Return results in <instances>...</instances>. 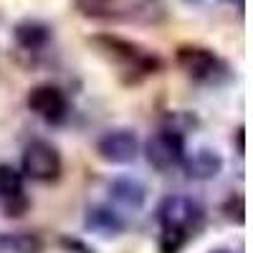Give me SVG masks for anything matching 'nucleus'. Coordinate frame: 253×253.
<instances>
[{"instance_id": "1", "label": "nucleus", "mask_w": 253, "mask_h": 253, "mask_svg": "<svg viewBox=\"0 0 253 253\" xmlns=\"http://www.w3.org/2000/svg\"><path fill=\"white\" fill-rule=\"evenodd\" d=\"M147 162H150L155 170L160 172H167L172 167L182 165V157H185V134L177 126H165L157 134H152L147 139Z\"/></svg>"}, {"instance_id": "2", "label": "nucleus", "mask_w": 253, "mask_h": 253, "mask_svg": "<svg viewBox=\"0 0 253 253\" xmlns=\"http://www.w3.org/2000/svg\"><path fill=\"white\" fill-rule=\"evenodd\" d=\"M20 167H23V170H20L23 177H31L36 182H53L61 175V155L51 142L33 139L23 150Z\"/></svg>"}, {"instance_id": "3", "label": "nucleus", "mask_w": 253, "mask_h": 253, "mask_svg": "<svg viewBox=\"0 0 253 253\" xmlns=\"http://www.w3.org/2000/svg\"><path fill=\"white\" fill-rule=\"evenodd\" d=\"M200 205L187 195H170L157 208V220L162 223V230H175V233L185 236L200 220Z\"/></svg>"}, {"instance_id": "4", "label": "nucleus", "mask_w": 253, "mask_h": 253, "mask_svg": "<svg viewBox=\"0 0 253 253\" xmlns=\"http://www.w3.org/2000/svg\"><path fill=\"white\" fill-rule=\"evenodd\" d=\"M96 155L109 165H129L139 155V137L132 129H109L96 142Z\"/></svg>"}, {"instance_id": "5", "label": "nucleus", "mask_w": 253, "mask_h": 253, "mask_svg": "<svg viewBox=\"0 0 253 253\" xmlns=\"http://www.w3.org/2000/svg\"><path fill=\"white\" fill-rule=\"evenodd\" d=\"M28 109L36 112L38 117H43L46 122H61L66 117V94L53 84H38L28 94Z\"/></svg>"}, {"instance_id": "6", "label": "nucleus", "mask_w": 253, "mask_h": 253, "mask_svg": "<svg viewBox=\"0 0 253 253\" xmlns=\"http://www.w3.org/2000/svg\"><path fill=\"white\" fill-rule=\"evenodd\" d=\"M177 66L187 74V76H193L198 81L203 79H210L215 74V66H218V58L215 53L205 48V46H195V43H185L177 48Z\"/></svg>"}, {"instance_id": "7", "label": "nucleus", "mask_w": 253, "mask_h": 253, "mask_svg": "<svg viewBox=\"0 0 253 253\" xmlns=\"http://www.w3.org/2000/svg\"><path fill=\"white\" fill-rule=\"evenodd\" d=\"M96 43H101L109 53H114V56H119V58H124V61H129L132 66H137V69L144 71V74H150V71H155V69L160 66V61H157L155 56L139 51V46L129 43V41H124V38H119V36H96Z\"/></svg>"}, {"instance_id": "8", "label": "nucleus", "mask_w": 253, "mask_h": 253, "mask_svg": "<svg viewBox=\"0 0 253 253\" xmlns=\"http://www.w3.org/2000/svg\"><path fill=\"white\" fill-rule=\"evenodd\" d=\"M182 167H185L187 177H193V180H213L223 170V157L215 150H210V147H200L193 155L185 152Z\"/></svg>"}, {"instance_id": "9", "label": "nucleus", "mask_w": 253, "mask_h": 253, "mask_svg": "<svg viewBox=\"0 0 253 253\" xmlns=\"http://www.w3.org/2000/svg\"><path fill=\"white\" fill-rule=\"evenodd\" d=\"M109 193L112 200L119 203L122 208H129V210H139L147 200V185L137 177H114L109 185Z\"/></svg>"}, {"instance_id": "10", "label": "nucleus", "mask_w": 253, "mask_h": 253, "mask_svg": "<svg viewBox=\"0 0 253 253\" xmlns=\"http://www.w3.org/2000/svg\"><path fill=\"white\" fill-rule=\"evenodd\" d=\"M86 228L94 230V233L99 236H119L124 230V220L119 213H114V210L109 205H94L86 210Z\"/></svg>"}, {"instance_id": "11", "label": "nucleus", "mask_w": 253, "mask_h": 253, "mask_svg": "<svg viewBox=\"0 0 253 253\" xmlns=\"http://www.w3.org/2000/svg\"><path fill=\"white\" fill-rule=\"evenodd\" d=\"M51 38V31L46 23L41 20H23V23L15 26V41L18 46H23L26 51H38L48 43Z\"/></svg>"}, {"instance_id": "12", "label": "nucleus", "mask_w": 253, "mask_h": 253, "mask_svg": "<svg viewBox=\"0 0 253 253\" xmlns=\"http://www.w3.org/2000/svg\"><path fill=\"white\" fill-rule=\"evenodd\" d=\"M0 248L5 253H41L43 241L33 233H13V236H0Z\"/></svg>"}, {"instance_id": "13", "label": "nucleus", "mask_w": 253, "mask_h": 253, "mask_svg": "<svg viewBox=\"0 0 253 253\" xmlns=\"http://www.w3.org/2000/svg\"><path fill=\"white\" fill-rule=\"evenodd\" d=\"M23 195V172L10 165H0V203Z\"/></svg>"}, {"instance_id": "14", "label": "nucleus", "mask_w": 253, "mask_h": 253, "mask_svg": "<svg viewBox=\"0 0 253 253\" xmlns=\"http://www.w3.org/2000/svg\"><path fill=\"white\" fill-rule=\"evenodd\" d=\"M185 233H175V230H162V241H160V248L162 253H177L185 243Z\"/></svg>"}, {"instance_id": "15", "label": "nucleus", "mask_w": 253, "mask_h": 253, "mask_svg": "<svg viewBox=\"0 0 253 253\" xmlns=\"http://www.w3.org/2000/svg\"><path fill=\"white\" fill-rule=\"evenodd\" d=\"M238 150H241V152L246 150V144H243V129H238Z\"/></svg>"}, {"instance_id": "16", "label": "nucleus", "mask_w": 253, "mask_h": 253, "mask_svg": "<svg viewBox=\"0 0 253 253\" xmlns=\"http://www.w3.org/2000/svg\"><path fill=\"white\" fill-rule=\"evenodd\" d=\"M210 253H233V251H230V248H213Z\"/></svg>"}]
</instances>
